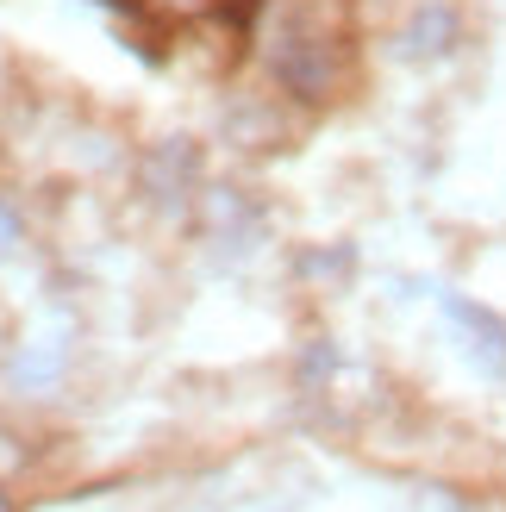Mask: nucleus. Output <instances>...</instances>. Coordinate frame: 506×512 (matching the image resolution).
<instances>
[{
  "instance_id": "nucleus-1",
  "label": "nucleus",
  "mask_w": 506,
  "mask_h": 512,
  "mask_svg": "<svg viewBox=\"0 0 506 512\" xmlns=\"http://www.w3.org/2000/svg\"><path fill=\"white\" fill-rule=\"evenodd\" d=\"M269 69L294 100H325L338 88V38L325 32L313 13H288L282 32H275L269 50Z\"/></svg>"
},
{
  "instance_id": "nucleus-2",
  "label": "nucleus",
  "mask_w": 506,
  "mask_h": 512,
  "mask_svg": "<svg viewBox=\"0 0 506 512\" xmlns=\"http://www.w3.org/2000/svg\"><path fill=\"white\" fill-rule=\"evenodd\" d=\"M444 306H450V319H457V325L469 331V338H475L469 350L482 356V363H488L494 375H506V325H500L494 313H482V306H469V300H457V294H450Z\"/></svg>"
},
{
  "instance_id": "nucleus-3",
  "label": "nucleus",
  "mask_w": 506,
  "mask_h": 512,
  "mask_svg": "<svg viewBox=\"0 0 506 512\" xmlns=\"http://www.w3.org/2000/svg\"><path fill=\"white\" fill-rule=\"evenodd\" d=\"M138 7L163 25H207V19H225V13H244V0H138Z\"/></svg>"
},
{
  "instance_id": "nucleus-4",
  "label": "nucleus",
  "mask_w": 506,
  "mask_h": 512,
  "mask_svg": "<svg viewBox=\"0 0 506 512\" xmlns=\"http://www.w3.org/2000/svg\"><path fill=\"white\" fill-rule=\"evenodd\" d=\"M450 38H457V19H450V7H425L413 19V32H407V50L413 57H438V50H450Z\"/></svg>"
},
{
  "instance_id": "nucleus-5",
  "label": "nucleus",
  "mask_w": 506,
  "mask_h": 512,
  "mask_svg": "<svg viewBox=\"0 0 506 512\" xmlns=\"http://www.w3.org/2000/svg\"><path fill=\"white\" fill-rule=\"evenodd\" d=\"M13 232H19V225H13V213H7V207H0V238H13Z\"/></svg>"
}]
</instances>
